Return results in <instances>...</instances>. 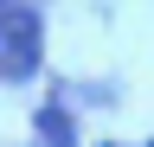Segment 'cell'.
Wrapping results in <instances>:
<instances>
[{
    "mask_svg": "<svg viewBox=\"0 0 154 147\" xmlns=\"http://www.w3.org/2000/svg\"><path fill=\"white\" fill-rule=\"evenodd\" d=\"M38 70V13L32 7H0V77L19 83Z\"/></svg>",
    "mask_w": 154,
    "mask_h": 147,
    "instance_id": "cell-1",
    "label": "cell"
},
{
    "mask_svg": "<svg viewBox=\"0 0 154 147\" xmlns=\"http://www.w3.org/2000/svg\"><path fill=\"white\" fill-rule=\"evenodd\" d=\"M45 134H51V147H71V128H64L58 109H45Z\"/></svg>",
    "mask_w": 154,
    "mask_h": 147,
    "instance_id": "cell-2",
    "label": "cell"
}]
</instances>
